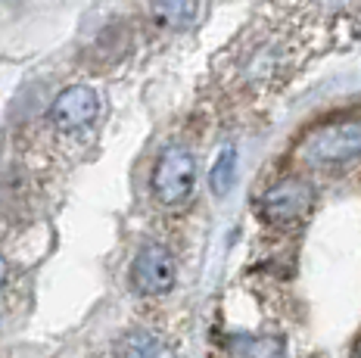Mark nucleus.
Returning <instances> with one entry per match:
<instances>
[{
    "label": "nucleus",
    "instance_id": "obj_10",
    "mask_svg": "<svg viewBox=\"0 0 361 358\" xmlns=\"http://www.w3.org/2000/svg\"><path fill=\"white\" fill-rule=\"evenodd\" d=\"M318 10H324V13H343V10H349L352 6V0H312Z\"/></svg>",
    "mask_w": 361,
    "mask_h": 358
},
{
    "label": "nucleus",
    "instance_id": "obj_6",
    "mask_svg": "<svg viewBox=\"0 0 361 358\" xmlns=\"http://www.w3.org/2000/svg\"><path fill=\"white\" fill-rule=\"evenodd\" d=\"M149 10L156 13V19L162 25L184 32V28H190L200 19L202 0H149Z\"/></svg>",
    "mask_w": 361,
    "mask_h": 358
},
{
    "label": "nucleus",
    "instance_id": "obj_9",
    "mask_svg": "<svg viewBox=\"0 0 361 358\" xmlns=\"http://www.w3.org/2000/svg\"><path fill=\"white\" fill-rule=\"evenodd\" d=\"M234 168H237V156L234 150H224L218 156V166L212 168V190L215 193H228L234 187Z\"/></svg>",
    "mask_w": 361,
    "mask_h": 358
},
{
    "label": "nucleus",
    "instance_id": "obj_1",
    "mask_svg": "<svg viewBox=\"0 0 361 358\" xmlns=\"http://www.w3.org/2000/svg\"><path fill=\"white\" fill-rule=\"evenodd\" d=\"M299 156L312 166L352 162L361 156V122H336L308 131L299 144Z\"/></svg>",
    "mask_w": 361,
    "mask_h": 358
},
{
    "label": "nucleus",
    "instance_id": "obj_5",
    "mask_svg": "<svg viewBox=\"0 0 361 358\" xmlns=\"http://www.w3.org/2000/svg\"><path fill=\"white\" fill-rule=\"evenodd\" d=\"M97 116H100V97L87 85L66 87L50 106V118H54L59 131H81L87 125H94Z\"/></svg>",
    "mask_w": 361,
    "mask_h": 358
},
{
    "label": "nucleus",
    "instance_id": "obj_4",
    "mask_svg": "<svg viewBox=\"0 0 361 358\" xmlns=\"http://www.w3.org/2000/svg\"><path fill=\"white\" fill-rule=\"evenodd\" d=\"M131 280L134 290H140L147 296L169 293L171 283H175V259H171V252L165 246H144L131 265Z\"/></svg>",
    "mask_w": 361,
    "mask_h": 358
},
{
    "label": "nucleus",
    "instance_id": "obj_12",
    "mask_svg": "<svg viewBox=\"0 0 361 358\" xmlns=\"http://www.w3.org/2000/svg\"><path fill=\"white\" fill-rule=\"evenodd\" d=\"M358 358H361V355H358Z\"/></svg>",
    "mask_w": 361,
    "mask_h": 358
},
{
    "label": "nucleus",
    "instance_id": "obj_2",
    "mask_svg": "<svg viewBox=\"0 0 361 358\" xmlns=\"http://www.w3.org/2000/svg\"><path fill=\"white\" fill-rule=\"evenodd\" d=\"M193 178H197V162L187 147H169L156 159L153 168V193L165 206H178L190 197Z\"/></svg>",
    "mask_w": 361,
    "mask_h": 358
},
{
    "label": "nucleus",
    "instance_id": "obj_7",
    "mask_svg": "<svg viewBox=\"0 0 361 358\" xmlns=\"http://www.w3.org/2000/svg\"><path fill=\"white\" fill-rule=\"evenodd\" d=\"M116 358H175V352L153 333L131 331L116 342Z\"/></svg>",
    "mask_w": 361,
    "mask_h": 358
},
{
    "label": "nucleus",
    "instance_id": "obj_11",
    "mask_svg": "<svg viewBox=\"0 0 361 358\" xmlns=\"http://www.w3.org/2000/svg\"><path fill=\"white\" fill-rule=\"evenodd\" d=\"M4 280H6V262H4V256H0V287H4Z\"/></svg>",
    "mask_w": 361,
    "mask_h": 358
},
{
    "label": "nucleus",
    "instance_id": "obj_3",
    "mask_svg": "<svg viewBox=\"0 0 361 358\" xmlns=\"http://www.w3.org/2000/svg\"><path fill=\"white\" fill-rule=\"evenodd\" d=\"M312 203H314L312 184L299 181V178H283V181H277L274 187L265 190V197L259 199V212L271 225H293L312 209Z\"/></svg>",
    "mask_w": 361,
    "mask_h": 358
},
{
    "label": "nucleus",
    "instance_id": "obj_8",
    "mask_svg": "<svg viewBox=\"0 0 361 358\" xmlns=\"http://www.w3.org/2000/svg\"><path fill=\"white\" fill-rule=\"evenodd\" d=\"M228 349L237 358H283L281 337H252V333H231Z\"/></svg>",
    "mask_w": 361,
    "mask_h": 358
}]
</instances>
